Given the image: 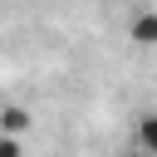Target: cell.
<instances>
[{"mask_svg":"<svg viewBox=\"0 0 157 157\" xmlns=\"http://www.w3.org/2000/svg\"><path fill=\"white\" fill-rule=\"evenodd\" d=\"M0 157H25V147H20L15 132H0Z\"/></svg>","mask_w":157,"mask_h":157,"instance_id":"277c9868","label":"cell"},{"mask_svg":"<svg viewBox=\"0 0 157 157\" xmlns=\"http://www.w3.org/2000/svg\"><path fill=\"white\" fill-rule=\"evenodd\" d=\"M137 147L147 157H157V113H142L137 118Z\"/></svg>","mask_w":157,"mask_h":157,"instance_id":"3957f363","label":"cell"},{"mask_svg":"<svg viewBox=\"0 0 157 157\" xmlns=\"http://www.w3.org/2000/svg\"><path fill=\"white\" fill-rule=\"evenodd\" d=\"M132 157H147V152H142V147H137V152H132Z\"/></svg>","mask_w":157,"mask_h":157,"instance_id":"5b68a950","label":"cell"},{"mask_svg":"<svg viewBox=\"0 0 157 157\" xmlns=\"http://www.w3.org/2000/svg\"><path fill=\"white\" fill-rule=\"evenodd\" d=\"M29 123H34L29 108H20V103H5V108H0V132H15V137H20V132H29Z\"/></svg>","mask_w":157,"mask_h":157,"instance_id":"7a4b0ae2","label":"cell"},{"mask_svg":"<svg viewBox=\"0 0 157 157\" xmlns=\"http://www.w3.org/2000/svg\"><path fill=\"white\" fill-rule=\"evenodd\" d=\"M128 39L137 49H157V10H137L132 25H128Z\"/></svg>","mask_w":157,"mask_h":157,"instance_id":"6da1fadb","label":"cell"}]
</instances>
